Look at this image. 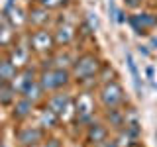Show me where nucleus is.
<instances>
[{
	"instance_id": "nucleus-16",
	"label": "nucleus",
	"mask_w": 157,
	"mask_h": 147,
	"mask_svg": "<svg viewBox=\"0 0 157 147\" xmlns=\"http://www.w3.org/2000/svg\"><path fill=\"white\" fill-rule=\"evenodd\" d=\"M20 96H24V98H28V100H32L33 104H37V102H41V100H43V96H45V90L41 88L39 81L36 78V81H32L26 88H24Z\"/></svg>"
},
{
	"instance_id": "nucleus-25",
	"label": "nucleus",
	"mask_w": 157,
	"mask_h": 147,
	"mask_svg": "<svg viewBox=\"0 0 157 147\" xmlns=\"http://www.w3.org/2000/svg\"><path fill=\"white\" fill-rule=\"evenodd\" d=\"M98 147H120V145H118V141H116V139H106L104 143H100Z\"/></svg>"
},
{
	"instance_id": "nucleus-20",
	"label": "nucleus",
	"mask_w": 157,
	"mask_h": 147,
	"mask_svg": "<svg viewBox=\"0 0 157 147\" xmlns=\"http://www.w3.org/2000/svg\"><path fill=\"white\" fill-rule=\"evenodd\" d=\"M16 96H18V92L12 88V85H10V82L0 88V104H4V106L12 104V102L16 100Z\"/></svg>"
},
{
	"instance_id": "nucleus-28",
	"label": "nucleus",
	"mask_w": 157,
	"mask_h": 147,
	"mask_svg": "<svg viewBox=\"0 0 157 147\" xmlns=\"http://www.w3.org/2000/svg\"><path fill=\"white\" fill-rule=\"evenodd\" d=\"M0 147H2V130H0Z\"/></svg>"
},
{
	"instance_id": "nucleus-4",
	"label": "nucleus",
	"mask_w": 157,
	"mask_h": 147,
	"mask_svg": "<svg viewBox=\"0 0 157 147\" xmlns=\"http://www.w3.org/2000/svg\"><path fill=\"white\" fill-rule=\"evenodd\" d=\"M45 106L55 112L61 120H69L71 116H75V102H73L71 94L65 90L51 92V96H47L45 100Z\"/></svg>"
},
{
	"instance_id": "nucleus-21",
	"label": "nucleus",
	"mask_w": 157,
	"mask_h": 147,
	"mask_svg": "<svg viewBox=\"0 0 157 147\" xmlns=\"http://www.w3.org/2000/svg\"><path fill=\"white\" fill-rule=\"evenodd\" d=\"M67 2H69V0H37L39 6H43V8H47V10H59V8L65 6Z\"/></svg>"
},
{
	"instance_id": "nucleus-1",
	"label": "nucleus",
	"mask_w": 157,
	"mask_h": 147,
	"mask_svg": "<svg viewBox=\"0 0 157 147\" xmlns=\"http://www.w3.org/2000/svg\"><path fill=\"white\" fill-rule=\"evenodd\" d=\"M102 67L104 65H102L100 57H98L96 53L86 51V53H82V55L75 57V63H73V67H71V75H73L75 81L82 82V81L98 77L100 71H102Z\"/></svg>"
},
{
	"instance_id": "nucleus-12",
	"label": "nucleus",
	"mask_w": 157,
	"mask_h": 147,
	"mask_svg": "<svg viewBox=\"0 0 157 147\" xmlns=\"http://www.w3.org/2000/svg\"><path fill=\"white\" fill-rule=\"evenodd\" d=\"M108 139V127L100 122H90L86 126V141L92 145H100Z\"/></svg>"
},
{
	"instance_id": "nucleus-5",
	"label": "nucleus",
	"mask_w": 157,
	"mask_h": 147,
	"mask_svg": "<svg viewBox=\"0 0 157 147\" xmlns=\"http://www.w3.org/2000/svg\"><path fill=\"white\" fill-rule=\"evenodd\" d=\"M98 100L100 104L106 108V110H112V108H120L126 100L124 88L118 81H108L102 85L100 92H98Z\"/></svg>"
},
{
	"instance_id": "nucleus-2",
	"label": "nucleus",
	"mask_w": 157,
	"mask_h": 147,
	"mask_svg": "<svg viewBox=\"0 0 157 147\" xmlns=\"http://www.w3.org/2000/svg\"><path fill=\"white\" fill-rule=\"evenodd\" d=\"M71 71L67 69H57V67H49V69H43L39 73L37 81L41 88L45 90V94H51V92H57V90H63L69 82H71Z\"/></svg>"
},
{
	"instance_id": "nucleus-30",
	"label": "nucleus",
	"mask_w": 157,
	"mask_h": 147,
	"mask_svg": "<svg viewBox=\"0 0 157 147\" xmlns=\"http://www.w3.org/2000/svg\"><path fill=\"white\" fill-rule=\"evenodd\" d=\"M155 137H157V135H155Z\"/></svg>"
},
{
	"instance_id": "nucleus-19",
	"label": "nucleus",
	"mask_w": 157,
	"mask_h": 147,
	"mask_svg": "<svg viewBox=\"0 0 157 147\" xmlns=\"http://www.w3.org/2000/svg\"><path fill=\"white\" fill-rule=\"evenodd\" d=\"M126 63H128V69H130V73H132V78H134V86H136L137 94L141 96V77H140V73H137V67H136V61H134V57H132V53L126 55Z\"/></svg>"
},
{
	"instance_id": "nucleus-23",
	"label": "nucleus",
	"mask_w": 157,
	"mask_h": 147,
	"mask_svg": "<svg viewBox=\"0 0 157 147\" xmlns=\"http://www.w3.org/2000/svg\"><path fill=\"white\" fill-rule=\"evenodd\" d=\"M86 16H88V22H90V28H92V29H96V28H98V20H96V14L88 12Z\"/></svg>"
},
{
	"instance_id": "nucleus-17",
	"label": "nucleus",
	"mask_w": 157,
	"mask_h": 147,
	"mask_svg": "<svg viewBox=\"0 0 157 147\" xmlns=\"http://www.w3.org/2000/svg\"><path fill=\"white\" fill-rule=\"evenodd\" d=\"M106 120L108 126H112L114 130H124L126 127V112L120 110V108H112V110H106Z\"/></svg>"
},
{
	"instance_id": "nucleus-18",
	"label": "nucleus",
	"mask_w": 157,
	"mask_h": 147,
	"mask_svg": "<svg viewBox=\"0 0 157 147\" xmlns=\"http://www.w3.org/2000/svg\"><path fill=\"white\" fill-rule=\"evenodd\" d=\"M18 75V69L14 67V63L10 59H0V81H6V82H12L14 77Z\"/></svg>"
},
{
	"instance_id": "nucleus-10",
	"label": "nucleus",
	"mask_w": 157,
	"mask_h": 147,
	"mask_svg": "<svg viewBox=\"0 0 157 147\" xmlns=\"http://www.w3.org/2000/svg\"><path fill=\"white\" fill-rule=\"evenodd\" d=\"M130 24H132V28L136 29V33H147L149 29L155 28L157 16L141 12V14H136V16H130Z\"/></svg>"
},
{
	"instance_id": "nucleus-14",
	"label": "nucleus",
	"mask_w": 157,
	"mask_h": 147,
	"mask_svg": "<svg viewBox=\"0 0 157 147\" xmlns=\"http://www.w3.org/2000/svg\"><path fill=\"white\" fill-rule=\"evenodd\" d=\"M59 122H61V118H59L53 110H49L47 106H43L41 110H39V116H37V124L43 127V130H53V127L59 126Z\"/></svg>"
},
{
	"instance_id": "nucleus-3",
	"label": "nucleus",
	"mask_w": 157,
	"mask_h": 147,
	"mask_svg": "<svg viewBox=\"0 0 157 147\" xmlns=\"http://www.w3.org/2000/svg\"><path fill=\"white\" fill-rule=\"evenodd\" d=\"M29 47H32L33 53H37V55H51V53H55V36H53L51 29L47 28H37L33 29V32H29Z\"/></svg>"
},
{
	"instance_id": "nucleus-26",
	"label": "nucleus",
	"mask_w": 157,
	"mask_h": 147,
	"mask_svg": "<svg viewBox=\"0 0 157 147\" xmlns=\"http://www.w3.org/2000/svg\"><path fill=\"white\" fill-rule=\"evenodd\" d=\"M147 78H149V82H151V86H155V81H153V67H147Z\"/></svg>"
},
{
	"instance_id": "nucleus-29",
	"label": "nucleus",
	"mask_w": 157,
	"mask_h": 147,
	"mask_svg": "<svg viewBox=\"0 0 157 147\" xmlns=\"http://www.w3.org/2000/svg\"><path fill=\"white\" fill-rule=\"evenodd\" d=\"M32 147H41V143H37V145H32Z\"/></svg>"
},
{
	"instance_id": "nucleus-24",
	"label": "nucleus",
	"mask_w": 157,
	"mask_h": 147,
	"mask_svg": "<svg viewBox=\"0 0 157 147\" xmlns=\"http://www.w3.org/2000/svg\"><path fill=\"white\" fill-rule=\"evenodd\" d=\"M108 12H110V16L116 20V12H118V8H116V4H114V0H110L108 2Z\"/></svg>"
},
{
	"instance_id": "nucleus-8",
	"label": "nucleus",
	"mask_w": 157,
	"mask_h": 147,
	"mask_svg": "<svg viewBox=\"0 0 157 147\" xmlns=\"http://www.w3.org/2000/svg\"><path fill=\"white\" fill-rule=\"evenodd\" d=\"M92 116H94V98L88 92H82L75 102V118L78 120V124L88 126L92 122Z\"/></svg>"
},
{
	"instance_id": "nucleus-7",
	"label": "nucleus",
	"mask_w": 157,
	"mask_h": 147,
	"mask_svg": "<svg viewBox=\"0 0 157 147\" xmlns=\"http://www.w3.org/2000/svg\"><path fill=\"white\" fill-rule=\"evenodd\" d=\"M45 139V130L41 126H20L16 130V141L22 147H32L37 145Z\"/></svg>"
},
{
	"instance_id": "nucleus-27",
	"label": "nucleus",
	"mask_w": 157,
	"mask_h": 147,
	"mask_svg": "<svg viewBox=\"0 0 157 147\" xmlns=\"http://www.w3.org/2000/svg\"><path fill=\"white\" fill-rule=\"evenodd\" d=\"M151 45H153V49H157V39H153V41H151Z\"/></svg>"
},
{
	"instance_id": "nucleus-9",
	"label": "nucleus",
	"mask_w": 157,
	"mask_h": 147,
	"mask_svg": "<svg viewBox=\"0 0 157 147\" xmlns=\"http://www.w3.org/2000/svg\"><path fill=\"white\" fill-rule=\"evenodd\" d=\"M53 36H55L57 47H67V45H71V43L77 39V28L73 26V24L63 22V24H59V26L55 28Z\"/></svg>"
},
{
	"instance_id": "nucleus-22",
	"label": "nucleus",
	"mask_w": 157,
	"mask_h": 147,
	"mask_svg": "<svg viewBox=\"0 0 157 147\" xmlns=\"http://www.w3.org/2000/svg\"><path fill=\"white\" fill-rule=\"evenodd\" d=\"M41 147H61V141L57 139V137H45V139L41 141Z\"/></svg>"
},
{
	"instance_id": "nucleus-13",
	"label": "nucleus",
	"mask_w": 157,
	"mask_h": 147,
	"mask_svg": "<svg viewBox=\"0 0 157 147\" xmlns=\"http://www.w3.org/2000/svg\"><path fill=\"white\" fill-rule=\"evenodd\" d=\"M33 108H36V104H33L32 100H28V98L20 96V98H16V102H14L12 116L16 118L18 122H22V120H26V118H29V116H32Z\"/></svg>"
},
{
	"instance_id": "nucleus-11",
	"label": "nucleus",
	"mask_w": 157,
	"mask_h": 147,
	"mask_svg": "<svg viewBox=\"0 0 157 147\" xmlns=\"http://www.w3.org/2000/svg\"><path fill=\"white\" fill-rule=\"evenodd\" d=\"M49 20H51V16H49V10L43 8V6H39L37 2H36V6H33V8L28 12V24H29L33 29H37V28H47Z\"/></svg>"
},
{
	"instance_id": "nucleus-6",
	"label": "nucleus",
	"mask_w": 157,
	"mask_h": 147,
	"mask_svg": "<svg viewBox=\"0 0 157 147\" xmlns=\"http://www.w3.org/2000/svg\"><path fill=\"white\" fill-rule=\"evenodd\" d=\"M32 47H29V37H22V39H16L14 45L10 47V53H8V59L14 63V67L18 71L26 69L29 65V57H32Z\"/></svg>"
},
{
	"instance_id": "nucleus-15",
	"label": "nucleus",
	"mask_w": 157,
	"mask_h": 147,
	"mask_svg": "<svg viewBox=\"0 0 157 147\" xmlns=\"http://www.w3.org/2000/svg\"><path fill=\"white\" fill-rule=\"evenodd\" d=\"M16 41V28L6 18L0 22V47H12Z\"/></svg>"
}]
</instances>
